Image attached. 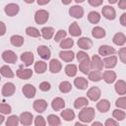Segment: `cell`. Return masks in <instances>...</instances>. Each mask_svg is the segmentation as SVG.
Masks as SVG:
<instances>
[{
    "instance_id": "obj_12",
    "label": "cell",
    "mask_w": 126,
    "mask_h": 126,
    "mask_svg": "<svg viewBox=\"0 0 126 126\" xmlns=\"http://www.w3.org/2000/svg\"><path fill=\"white\" fill-rule=\"evenodd\" d=\"M37 53L39 54V56L43 59H49L50 58V55H51V52H50V49L45 46V45H40L38 48H37Z\"/></svg>"
},
{
    "instance_id": "obj_13",
    "label": "cell",
    "mask_w": 126,
    "mask_h": 126,
    "mask_svg": "<svg viewBox=\"0 0 126 126\" xmlns=\"http://www.w3.org/2000/svg\"><path fill=\"white\" fill-rule=\"evenodd\" d=\"M78 45L82 49H90L93 45V41L88 37H81L78 40Z\"/></svg>"
},
{
    "instance_id": "obj_54",
    "label": "cell",
    "mask_w": 126,
    "mask_h": 126,
    "mask_svg": "<svg viewBox=\"0 0 126 126\" xmlns=\"http://www.w3.org/2000/svg\"><path fill=\"white\" fill-rule=\"evenodd\" d=\"M6 32V26L3 22H0V35H3Z\"/></svg>"
},
{
    "instance_id": "obj_5",
    "label": "cell",
    "mask_w": 126,
    "mask_h": 126,
    "mask_svg": "<svg viewBox=\"0 0 126 126\" xmlns=\"http://www.w3.org/2000/svg\"><path fill=\"white\" fill-rule=\"evenodd\" d=\"M32 75V71L31 69H24L23 66H20V68L17 71V76L23 80H27L31 78Z\"/></svg>"
},
{
    "instance_id": "obj_43",
    "label": "cell",
    "mask_w": 126,
    "mask_h": 126,
    "mask_svg": "<svg viewBox=\"0 0 126 126\" xmlns=\"http://www.w3.org/2000/svg\"><path fill=\"white\" fill-rule=\"evenodd\" d=\"M73 44H74L73 39H71V38H65V39H63L61 41L60 46L62 48H71L73 46Z\"/></svg>"
},
{
    "instance_id": "obj_16",
    "label": "cell",
    "mask_w": 126,
    "mask_h": 126,
    "mask_svg": "<svg viewBox=\"0 0 126 126\" xmlns=\"http://www.w3.org/2000/svg\"><path fill=\"white\" fill-rule=\"evenodd\" d=\"M20 121L24 125H30L32 122V114L30 112H23L20 116Z\"/></svg>"
},
{
    "instance_id": "obj_47",
    "label": "cell",
    "mask_w": 126,
    "mask_h": 126,
    "mask_svg": "<svg viewBox=\"0 0 126 126\" xmlns=\"http://www.w3.org/2000/svg\"><path fill=\"white\" fill-rule=\"evenodd\" d=\"M116 106H118V107H120L122 109H125L126 108V98L124 96L118 98L116 100Z\"/></svg>"
},
{
    "instance_id": "obj_45",
    "label": "cell",
    "mask_w": 126,
    "mask_h": 126,
    "mask_svg": "<svg viewBox=\"0 0 126 126\" xmlns=\"http://www.w3.org/2000/svg\"><path fill=\"white\" fill-rule=\"evenodd\" d=\"M0 112L4 114H8L11 112V106L6 103H0Z\"/></svg>"
},
{
    "instance_id": "obj_49",
    "label": "cell",
    "mask_w": 126,
    "mask_h": 126,
    "mask_svg": "<svg viewBox=\"0 0 126 126\" xmlns=\"http://www.w3.org/2000/svg\"><path fill=\"white\" fill-rule=\"evenodd\" d=\"M34 124H35L36 126H44V125L46 124V122H45V120H44V118H43L42 116H36V117H35Z\"/></svg>"
},
{
    "instance_id": "obj_25",
    "label": "cell",
    "mask_w": 126,
    "mask_h": 126,
    "mask_svg": "<svg viewBox=\"0 0 126 126\" xmlns=\"http://www.w3.org/2000/svg\"><path fill=\"white\" fill-rule=\"evenodd\" d=\"M69 32H70V34L73 35V36H79L82 32H81V29H80V27L78 26V24H77L76 22H74V23H72L71 26L69 27Z\"/></svg>"
},
{
    "instance_id": "obj_24",
    "label": "cell",
    "mask_w": 126,
    "mask_h": 126,
    "mask_svg": "<svg viewBox=\"0 0 126 126\" xmlns=\"http://www.w3.org/2000/svg\"><path fill=\"white\" fill-rule=\"evenodd\" d=\"M115 91L118 93V94H125L126 93V83L123 80H119L115 84Z\"/></svg>"
},
{
    "instance_id": "obj_7",
    "label": "cell",
    "mask_w": 126,
    "mask_h": 126,
    "mask_svg": "<svg viewBox=\"0 0 126 126\" xmlns=\"http://www.w3.org/2000/svg\"><path fill=\"white\" fill-rule=\"evenodd\" d=\"M23 93L25 94L26 97L28 98H32L34 96L35 94V88L32 86V85H30V84H27L24 86L23 88Z\"/></svg>"
},
{
    "instance_id": "obj_29",
    "label": "cell",
    "mask_w": 126,
    "mask_h": 126,
    "mask_svg": "<svg viewBox=\"0 0 126 126\" xmlns=\"http://www.w3.org/2000/svg\"><path fill=\"white\" fill-rule=\"evenodd\" d=\"M0 73H1V75H3L6 78H13L14 77V73H13L12 69L7 65L2 66L0 68Z\"/></svg>"
},
{
    "instance_id": "obj_38",
    "label": "cell",
    "mask_w": 126,
    "mask_h": 126,
    "mask_svg": "<svg viewBox=\"0 0 126 126\" xmlns=\"http://www.w3.org/2000/svg\"><path fill=\"white\" fill-rule=\"evenodd\" d=\"M65 73L68 76H70V77H74L76 75V73H77V67H76V65H74V64L67 65L66 68H65Z\"/></svg>"
},
{
    "instance_id": "obj_62",
    "label": "cell",
    "mask_w": 126,
    "mask_h": 126,
    "mask_svg": "<svg viewBox=\"0 0 126 126\" xmlns=\"http://www.w3.org/2000/svg\"><path fill=\"white\" fill-rule=\"evenodd\" d=\"M26 3H32L33 2V0H24Z\"/></svg>"
},
{
    "instance_id": "obj_63",
    "label": "cell",
    "mask_w": 126,
    "mask_h": 126,
    "mask_svg": "<svg viewBox=\"0 0 126 126\" xmlns=\"http://www.w3.org/2000/svg\"><path fill=\"white\" fill-rule=\"evenodd\" d=\"M75 1H76L77 3H81V2H83L84 0H75Z\"/></svg>"
},
{
    "instance_id": "obj_17",
    "label": "cell",
    "mask_w": 126,
    "mask_h": 126,
    "mask_svg": "<svg viewBox=\"0 0 126 126\" xmlns=\"http://www.w3.org/2000/svg\"><path fill=\"white\" fill-rule=\"evenodd\" d=\"M21 59H22V61L24 62V64L26 66H30L33 61V54L32 52H29V51L24 52L21 55Z\"/></svg>"
},
{
    "instance_id": "obj_37",
    "label": "cell",
    "mask_w": 126,
    "mask_h": 126,
    "mask_svg": "<svg viewBox=\"0 0 126 126\" xmlns=\"http://www.w3.org/2000/svg\"><path fill=\"white\" fill-rule=\"evenodd\" d=\"M47 122H48V124L51 125V126H57V125H60V123H61L59 117L56 116V115H53V114L48 115V117H47Z\"/></svg>"
},
{
    "instance_id": "obj_9",
    "label": "cell",
    "mask_w": 126,
    "mask_h": 126,
    "mask_svg": "<svg viewBox=\"0 0 126 126\" xmlns=\"http://www.w3.org/2000/svg\"><path fill=\"white\" fill-rule=\"evenodd\" d=\"M47 107V102L44 99H36L33 102V108L37 112H43Z\"/></svg>"
},
{
    "instance_id": "obj_22",
    "label": "cell",
    "mask_w": 126,
    "mask_h": 126,
    "mask_svg": "<svg viewBox=\"0 0 126 126\" xmlns=\"http://www.w3.org/2000/svg\"><path fill=\"white\" fill-rule=\"evenodd\" d=\"M51 106L54 110H60L61 108H63L65 106V101L61 98V97H56L52 100L51 102Z\"/></svg>"
},
{
    "instance_id": "obj_35",
    "label": "cell",
    "mask_w": 126,
    "mask_h": 126,
    "mask_svg": "<svg viewBox=\"0 0 126 126\" xmlns=\"http://www.w3.org/2000/svg\"><path fill=\"white\" fill-rule=\"evenodd\" d=\"M88 103H89V101L86 97H79L75 100L74 106H75V108H82V107L88 105Z\"/></svg>"
},
{
    "instance_id": "obj_36",
    "label": "cell",
    "mask_w": 126,
    "mask_h": 126,
    "mask_svg": "<svg viewBox=\"0 0 126 126\" xmlns=\"http://www.w3.org/2000/svg\"><path fill=\"white\" fill-rule=\"evenodd\" d=\"M89 79L91 81H94V82H97L101 79V73L99 71H96V70H94L92 72H89Z\"/></svg>"
},
{
    "instance_id": "obj_11",
    "label": "cell",
    "mask_w": 126,
    "mask_h": 126,
    "mask_svg": "<svg viewBox=\"0 0 126 126\" xmlns=\"http://www.w3.org/2000/svg\"><path fill=\"white\" fill-rule=\"evenodd\" d=\"M15 92V86L12 83H6L2 89V94L4 96H10Z\"/></svg>"
},
{
    "instance_id": "obj_8",
    "label": "cell",
    "mask_w": 126,
    "mask_h": 126,
    "mask_svg": "<svg viewBox=\"0 0 126 126\" xmlns=\"http://www.w3.org/2000/svg\"><path fill=\"white\" fill-rule=\"evenodd\" d=\"M101 12H102V15L108 20H113L115 18V10L111 6H104Z\"/></svg>"
},
{
    "instance_id": "obj_51",
    "label": "cell",
    "mask_w": 126,
    "mask_h": 126,
    "mask_svg": "<svg viewBox=\"0 0 126 126\" xmlns=\"http://www.w3.org/2000/svg\"><path fill=\"white\" fill-rule=\"evenodd\" d=\"M39 89L43 92H47L50 90V84L47 83V82H42L40 85H39Z\"/></svg>"
},
{
    "instance_id": "obj_53",
    "label": "cell",
    "mask_w": 126,
    "mask_h": 126,
    "mask_svg": "<svg viewBox=\"0 0 126 126\" xmlns=\"http://www.w3.org/2000/svg\"><path fill=\"white\" fill-rule=\"evenodd\" d=\"M117 124H118V122L113 119H107L105 121V126H116Z\"/></svg>"
},
{
    "instance_id": "obj_14",
    "label": "cell",
    "mask_w": 126,
    "mask_h": 126,
    "mask_svg": "<svg viewBox=\"0 0 126 126\" xmlns=\"http://www.w3.org/2000/svg\"><path fill=\"white\" fill-rule=\"evenodd\" d=\"M98 53L102 56H106V55H112L115 53V49L109 45H101L98 49Z\"/></svg>"
},
{
    "instance_id": "obj_26",
    "label": "cell",
    "mask_w": 126,
    "mask_h": 126,
    "mask_svg": "<svg viewBox=\"0 0 126 126\" xmlns=\"http://www.w3.org/2000/svg\"><path fill=\"white\" fill-rule=\"evenodd\" d=\"M59 57L66 62H70L74 59V52L73 51H61L59 53Z\"/></svg>"
},
{
    "instance_id": "obj_56",
    "label": "cell",
    "mask_w": 126,
    "mask_h": 126,
    "mask_svg": "<svg viewBox=\"0 0 126 126\" xmlns=\"http://www.w3.org/2000/svg\"><path fill=\"white\" fill-rule=\"evenodd\" d=\"M118 6L121 9H126V0H119Z\"/></svg>"
},
{
    "instance_id": "obj_32",
    "label": "cell",
    "mask_w": 126,
    "mask_h": 126,
    "mask_svg": "<svg viewBox=\"0 0 126 126\" xmlns=\"http://www.w3.org/2000/svg\"><path fill=\"white\" fill-rule=\"evenodd\" d=\"M53 33H54V30H53L52 28L47 27V28H43V29L41 30V34H42V36H43L45 39H50V38L52 37Z\"/></svg>"
},
{
    "instance_id": "obj_4",
    "label": "cell",
    "mask_w": 126,
    "mask_h": 126,
    "mask_svg": "<svg viewBox=\"0 0 126 126\" xmlns=\"http://www.w3.org/2000/svg\"><path fill=\"white\" fill-rule=\"evenodd\" d=\"M2 58L7 63H15L17 61V55L12 50H6L2 53Z\"/></svg>"
},
{
    "instance_id": "obj_52",
    "label": "cell",
    "mask_w": 126,
    "mask_h": 126,
    "mask_svg": "<svg viewBox=\"0 0 126 126\" xmlns=\"http://www.w3.org/2000/svg\"><path fill=\"white\" fill-rule=\"evenodd\" d=\"M102 1L103 0H89V3H90V5H92L94 7H97L102 4Z\"/></svg>"
},
{
    "instance_id": "obj_44",
    "label": "cell",
    "mask_w": 126,
    "mask_h": 126,
    "mask_svg": "<svg viewBox=\"0 0 126 126\" xmlns=\"http://www.w3.org/2000/svg\"><path fill=\"white\" fill-rule=\"evenodd\" d=\"M113 117L116 119V120H123L125 118V112L123 110H118V109H115L112 113Z\"/></svg>"
},
{
    "instance_id": "obj_1",
    "label": "cell",
    "mask_w": 126,
    "mask_h": 126,
    "mask_svg": "<svg viewBox=\"0 0 126 126\" xmlns=\"http://www.w3.org/2000/svg\"><path fill=\"white\" fill-rule=\"evenodd\" d=\"M94 109L92 108V107H87V108H84L80 111L79 113V119L85 123H89L91 122L94 118Z\"/></svg>"
},
{
    "instance_id": "obj_27",
    "label": "cell",
    "mask_w": 126,
    "mask_h": 126,
    "mask_svg": "<svg viewBox=\"0 0 126 126\" xmlns=\"http://www.w3.org/2000/svg\"><path fill=\"white\" fill-rule=\"evenodd\" d=\"M92 34L95 38H101V37H104L105 36V31L102 28H100V27H95V28L93 29Z\"/></svg>"
},
{
    "instance_id": "obj_23",
    "label": "cell",
    "mask_w": 126,
    "mask_h": 126,
    "mask_svg": "<svg viewBox=\"0 0 126 126\" xmlns=\"http://www.w3.org/2000/svg\"><path fill=\"white\" fill-rule=\"evenodd\" d=\"M74 84H75V86H76L78 89H80V90H84V89H86V88L88 87V81H87V79H85V78H83V77H78V78H76L75 81H74Z\"/></svg>"
},
{
    "instance_id": "obj_57",
    "label": "cell",
    "mask_w": 126,
    "mask_h": 126,
    "mask_svg": "<svg viewBox=\"0 0 126 126\" xmlns=\"http://www.w3.org/2000/svg\"><path fill=\"white\" fill-rule=\"evenodd\" d=\"M50 0H37V4L38 5H44L46 3H48Z\"/></svg>"
},
{
    "instance_id": "obj_46",
    "label": "cell",
    "mask_w": 126,
    "mask_h": 126,
    "mask_svg": "<svg viewBox=\"0 0 126 126\" xmlns=\"http://www.w3.org/2000/svg\"><path fill=\"white\" fill-rule=\"evenodd\" d=\"M66 32L64 30H60L57 32V33L55 34V37H54V40L55 41H60L61 39H63L65 36H66Z\"/></svg>"
},
{
    "instance_id": "obj_42",
    "label": "cell",
    "mask_w": 126,
    "mask_h": 126,
    "mask_svg": "<svg viewBox=\"0 0 126 126\" xmlns=\"http://www.w3.org/2000/svg\"><path fill=\"white\" fill-rule=\"evenodd\" d=\"M18 123H19V117H17L16 115L10 116L6 121L7 126H16V125H18Z\"/></svg>"
},
{
    "instance_id": "obj_6",
    "label": "cell",
    "mask_w": 126,
    "mask_h": 126,
    "mask_svg": "<svg viewBox=\"0 0 126 126\" xmlns=\"http://www.w3.org/2000/svg\"><path fill=\"white\" fill-rule=\"evenodd\" d=\"M87 95L88 97L91 99V100H97L100 96V90L97 88V87H93L92 89H90L87 93Z\"/></svg>"
},
{
    "instance_id": "obj_55",
    "label": "cell",
    "mask_w": 126,
    "mask_h": 126,
    "mask_svg": "<svg viewBox=\"0 0 126 126\" xmlns=\"http://www.w3.org/2000/svg\"><path fill=\"white\" fill-rule=\"evenodd\" d=\"M120 23L122 26H126V13H123L120 18Z\"/></svg>"
},
{
    "instance_id": "obj_61",
    "label": "cell",
    "mask_w": 126,
    "mask_h": 126,
    "mask_svg": "<svg viewBox=\"0 0 126 126\" xmlns=\"http://www.w3.org/2000/svg\"><path fill=\"white\" fill-rule=\"evenodd\" d=\"M108 2H109V3H111V4H113V3H116V2H117V0H108Z\"/></svg>"
},
{
    "instance_id": "obj_30",
    "label": "cell",
    "mask_w": 126,
    "mask_h": 126,
    "mask_svg": "<svg viewBox=\"0 0 126 126\" xmlns=\"http://www.w3.org/2000/svg\"><path fill=\"white\" fill-rule=\"evenodd\" d=\"M61 116L63 117L64 120H66V121H71V120L74 119L75 113H74V111L71 110V109H65V110H63V111L61 112Z\"/></svg>"
},
{
    "instance_id": "obj_50",
    "label": "cell",
    "mask_w": 126,
    "mask_h": 126,
    "mask_svg": "<svg viewBox=\"0 0 126 126\" xmlns=\"http://www.w3.org/2000/svg\"><path fill=\"white\" fill-rule=\"evenodd\" d=\"M118 54H119V57L121 59V61L123 63L126 62V48L125 47H122L119 51H118Z\"/></svg>"
},
{
    "instance_id": "obj_3",
    "label": "cell",
    "mask_w": 126,
    "mask_h": 126,
    "mask_svg": "<svg viewBox=\"0 0 126 126\" xmlns=\"http://www.w3.org/2000/svg\"><path fill=\"white\" fill-rule=\"evenodd\" d=\"M34 20L38 25L44 24L47 20H48V12H46L45 10H38L35 13L34 16Z\"/></svg>"
},
{
    "instance_id": "obj_2",
    "label": "cell",
    "mask_w": 126,
    "mask_h": 126,
    "mask_svg": "<svg viewBox=\"0 0 126 126\" xmlns=\"http://www.w3.org/2000/svg\"><path fill=\"white\" fill-rule=\"evenodd\" d=\"M91 64V68L93 70H96V71H101L102 67H103V63L102 60L99 58L98 55H94L92 57V61L90 62Z\"/></svg>"
},
{
    "instance_id": "obj_20",
    "label": "cell",
    "mask_w": 126,
    "mask_h": 126,
    "mask_svg": "<svg viewBox=\"0 0 126 126\" xmlns=\"http://www.w3.org/2000/svg\"><path fill=\"white\" fill-rule=\"evenodd\" d=\"M116 62H117V57L116 56H109V57H106L104 58L103 60V66L106 67V68H113L115 65H116Z\"/></svg>"
},
{
    "instance_id": "obj_64",
    "label": "cell",
    "mask_w": 126,
    "mask_h": 126,
    "mask_svg": "<svg viewBox=\"0 0 126 126\" xmlns=\"http://www.w3.org/2000/svg\"><path fill=\"white\" fill-rule=\"evenodd\" d=\"M0 80H1V78H0Z\"/></svg>"
},
{
    "instance_id": "obj_33",
    "label": "cell",
    "mask_w": 126,
    "mask_h": 126,
    "mask_svg": "<svg viewBox=\"0 0 126 126\" xmlns=\"http://www.w3.org/2000/svg\"><path fill=\"white\" fill-rule=\"evenodd\" d=\"M88 20H89L92 24H97V23L99 22V20H100V16H99V14H98L97 12L93 11V12H91V13L89 14Z\"/></svg>"
},
{
    "instance_id": "obj_59",
    "label": "cell",
    "mask_w": 126,
    "mask_h": 126,
    "mask_svg": "<svg viewBox=\"0 0 126 126\" xmlns=\"http://www.w3.org/2000/svg\"><path fill=\"white\" fill-rule=\"evenodd\" d=\"M3 121H4V116L0 114V124H1V123H3Z\"/></svg>"
},
{
    "instance_id": "obj_40",
    "label": "cell",
    "mask_w": 126,
    "mask_h": 126,
    "mask_svg": "<svg viewBox=\"0 0 126 126\" xmlns=\"http://www.w3.org/2000/svg\"><path fill=\"white\" fill-rule=\"evenodd\" d=\"M26 32H27L28 35L32 36V37H38V36H40L39 31H38L37 29H35V28H32V27L28 28V29L26 30Z\"/></svg>"
},
{
    "instance_id": "obj_15",
    "label": "cell",
    "mask_w": 126,
    "mask_h": 126,
    "mask_svg": "<svg viewBox=\"0 0 126 126\" xmlns=\"http://www.w3.org/2000/svg\"><path fill=\"white\" fill-rule=\"evenodd\" d=\"M19 12V6L17 4H8L5 7V13L8 16H15L17 13Z\"/></svg>"
},
{
    "instance_id": "obj_18",
    "label": "cell",
    "mask_w": 126,
    "mask_h": 126,
    "mask_svg": "<svg viewBox=\"0 0 126 126\" xmlns=\"http://www.w3.org/2000/svg\"><path fill=\"white\" fill-rule=\"evenodd\" d=\"M103 78V80L107 83V84H111L115 81L116 79V74L113 71H104L103 75L101 76Z\"/></svg>"
},
{
    "instance_id": "obj_21",
    "label": "cell",
    "mask_w": 126,
    "mask_h": 126,
    "mask_svg": "<svg viewBox=\"0 0 126 126\" xmlns=\"http://www.w3.org/2000/svg\"><path fill=\"white\" fill-rule=\"evenodd\" d=\"M61 63L56 59H52L49 63V70L51 73H58L61 70Z\"/></svg>"
},
{
    "instance_id": "obj_28",
    "label": "cell",
    "mask_w": 126,
    "mask_h": 126,
    "mask_svg": "<svg viewBox=\"0 0 126 126\" xmlns=\"http://www.w3.org/2000/svg\"><path fill=\"white\" fill-rule=\"evenodd\" d=\"M126 41V37L124 35V33L122 32H118L113 36V42L116 45H123Z\"/></svg>"
},
{
    "instance_id": "obj_41",
    "label": "cell",
    "mask_w": 126,
    "mask_h": 126,
    "mask_svg": "<svg viewBox=\"0 0 126 126\" xmlns=\"http://www.w3.org/2000/svg\"><path fill=\"white\" fill-rule=\"evenodd\" d=\"M71 89H72V86H71V84L69 82H66L65 81V82H62L59 85V90L62 93H68V92L71 91Z\"/></svg>"
},
{
    "instance_id": "obj_31",
    "label": "cell",
    "mask_w": 126,
    "mask_h": 126,
    "mask_svg": "<svg viewBox=\"0 0 126 126\" xmlns=\"http://www.w3.org/2000/svg\"><path fill=\"white\" fill-rule=\"evenodd\" d=\"M79 69L81 72H83L84 74H88L90 69H91V64H90V59L88 60H84L80 63V66H79Z\"/></svg>"
},
{
    "instance_id": "obj_39",
    "label": "cell",
    "mask_w": 126,
    "mask_h": 126,
    "mask_svg": "<svg viewBox=\"0 0 126 126\" xmlns=\"http://www.w3.org/2000/svg\"><path fill=\"white\" fill-rule=\"evenodd\" d=\"M10 40L14 46H21L24 43V37H22L21 35H13Z\"/></svg>"
},
{
    "instance_id": "obj_60",
    "label": "cell",
    "mask_w": 126,
    "mask_h": 126,
    "mask_svg": "<svg viewBox=\"0 0 126 126\" xmlns=\"http://www.w3.org/2000/svg\"><path fill=\"white\" fill-rule=\"evenodd\" d=\"M94 125H102L100 122H94L93 123V126H94Z\"/></svg>"
},
{
    "instance_id": "obj_10",
    "label": "cell",
    "mask_w": 126,
    "mask_h": 126,
    "mask_svg": "<svg viewBox=\"0 0 126 126\" xmlns=\"http://www.w3.org/2000/svg\"><path fill=\"white\" fill-rule=\"evenodd\" d=\"M69 14L74 18H82L84 15V10L81 6H73L70 8Z\"/></svg>"
},
{
    "instance_id": "obj_48",
    "label": "cell",
    "mask_w": 126,
    "mask_h": 126,
    "mask_svg": "<svg viewBox=\"0 0 126 126\" xmlns=\"http://www.w3.org/2000/svg\"><path fill=\"white\" fill-rule=\"evenodd\" d=\"M77 59H78L79 62H82V61H84V60H88V59H89V56H88V54H87L86 52L80 51V52H78V54H77Z\"/></svg>"
},
{
    "instance_id": "obj_19",
    "label": "cell",
    "mask_w": 126,
    "mask_h": 126,
    "mask_svg": "<svg viewBox=\"0 0 126 126\" xmlns=\"http://www.w3.org/2000/svg\"><path fill=\"white\" fill-rule=\"evenodd\" d=\"M110 107V103L107 99H101L96 103V108L100 112H106Z\"/></svg>"
},
{
    "instance_id": "obj_34",
    "label": "cell",
    "mask_w": 126,
    "mask_h": 126,
    "mask_svg": "<svg viewBox=\"0 0 126 126\" xmlns=\"http://www.w3.org/2000/svg\"><path fill=\"white\" fill-rule=\"evenodd\" d=\"M34 70H35V72L38 73V74L43 73V72L46 70V63L43 62V61H37V62L34 64Z\"/></svg>"
},
{
    "instance_id": "obj_58",
    "label": "cell",
    "mask_w": 126,
    "mask_h": 126,
    "mask_svg": "<svg viewBox=\"0 0 126 126\" xmlns=\"http://www.w3.org/2000/svg\"><path fill=\"white\" fill-rule=\"evenodd\" d=\"M71 1H72V0H62L63 4H65V5H68V4H70V3H71Z\"/></svg>"
}]
</instances>
